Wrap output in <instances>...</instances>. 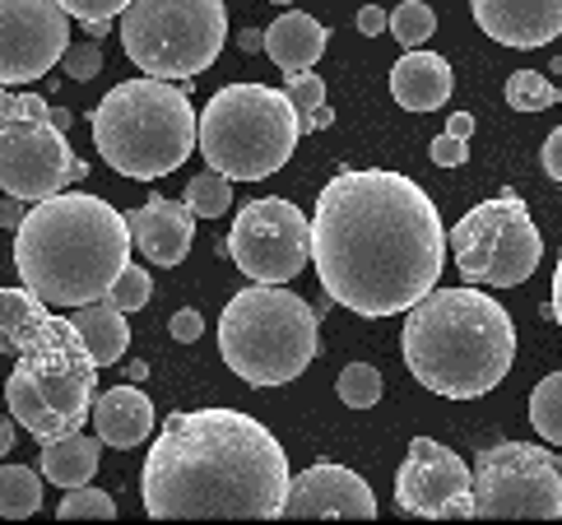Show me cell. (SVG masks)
I'll return each instance as SVG.
<instances>
[{
    "instance_id": "6da1fadb",
    "label": "cell",
    "mask_w": 562,
    "mask_h": 525,
    "mask_svg": "<svg viewBox=\"0 0 562 525\" xmlns=\"http://www.w3.org/2000/svg\"><path fill=\"white\" fill-rule=\"evenodd\" d=\"M447 247L432 196L405 172L349 168L316 196L312 266L335 308L358 316L409 312L437 289Z\"/></svg>"
},
{
    "instance_id": "7a4b0ae2",
    "label": "cell",
    "mask_w": 562,
    "mask_h": 525,
    "mask_svg": "<svg viewBox=\"0 0 562 525\" xmlns=\"http://www.w3.org/2000/svg\"><path fill=\"white\" fill-rule=\"evenodd\" d=\"M289 456L260 418L243 410H182L168 414L149 447L139 498L158 521L172 516H284Z\"/></svg>"
},
{
    "instance_id": "3957f363",
    "label": "cell",
    "mask_w": 562,
    "mask_h": 525,
    "mask_svg": "<svg viewBox=\"0 0 562 525\" xmlns=\"http://www.w3.org/2000/svg\"><path fill=\"white\" fill-rule=\"evenodd\" d=\"M131 219L103 196L56 191L14 228V266L52 308H85L108 298L116 275L131 266Z\"/></svg>"
},
{
    "instance_id": "277c9868",
    "label": "cell",
    "mask_w": 562,
    "mask_h": 525,
    "mask_svg": "<svg viewBox=\"0 0 562 525\" xmlns=\"http://www.w3.org/2000/svg\"><path fill=\"white\" fill-rule=\"evenodd\" d=\"M400 349L418 387L447 400H479L507 381L516 326L493 293L432 289L409 308Z\"/></svg>"
},
{
    "instance_id": "5b68a950",
    "label": "cell",
    "mask_w": 562,
    "mask_h": 525,
    "mask_svg": "<svg viewBox=\"0 0 562 525\" xmlns=\"http://www.w3.org/2000/svg\"><path fill=\"white\" fill-rule=\"evenodd\" d=\"M98 158L135 181L168 177L200 149V112L172 79H126L93 108Z\"/></svg>"
},
{
    "instance_id": "8992f818",
    "label": "cell",
    "mask_w": 562,
    "mask_h": 525,
    "mask_svg": "<svg viewBox=\"0 0 562 525\" xmlns=\"http://www.w3.org/2000/svg\"><path fill=\"white\" fill-rule=\"evenodd\" d=\"M14 358V372L5 377V405L24 433L37 442H56L93 418L98 358L75 331V321L52 312Z\"/></svg>"
},
{
    "instance_id": "52a82bcc",
    "label": "cell",
    "mask_w": 562,
    "mask_h": 525,
    "mask_svg": "<svg viewBox=\"0 0 562 525\" xmlns=\"http://www.w3.org/2000/svg\"><path fill=\"white\" fill-rule=\"evenodd\" d=\"M316 308L284 284H251L218 316V354L247 387H284L321 349Z\"/></svg>"
},
{
    "instance_id": "ba28073f",
    "label": "cell",
    "mask_w": 562,
    "mask_h": 525,
    "mask_svg": "<svg viewBox=\"0 0 562 525\" xmlns=\"http://www.w3.org/2000/svg\"><path fill=\"white\" fill-rule=\"evenodd\" d=\"M303 126L284 89L224 85L200 112V154L233 181H260L293 158Z\"/></svg>"
},
{
    "instance_id": "9c48e42d",
    "label": "cell",
    "mask_w": 562,
    "mask_h": 525,
    "mask_svg": "<svg viewBox=\"0 0 562 525\" xmlns=\"http://www.w3.org/2000/svg\"><path fill=\"white\" fill-rule=\"evenodd\" d=\"M116 37L135 70L154 79H195L228 43L224 0H131L116 14Z\"/></svg>"
},
{
    "instance_id": "30bf717a",
    "label": "cell",
    "mask_w": 562,
    "mask_h": 525,
    "mask_svg": "<svg viewBox=\"0 0 562 525\" xmlns=\"http://www.w3.org/2000/svg\"><path fill=\"white\" fill-rule=\"evenodd\" d=\"M70 112L52 108L43 93L0 89V187L37 205L70 181H85L89 164L70 149Z\"/></svg>"
},
{
    "instance_id": "8fae6325",
    "label": "cell",
    "mask_w": 562,
    "mask_h": 525,
    "mask_svg": "<svg viewBox=\"0 0 562 525\" xmlns=\"http://www.w3.org/2000/svg\"><path fill=\"white\" fill-rule=\"evenodd\" d=\"M447 242H451L456 270L470 284H488V289L526 284L539 270V256H544V237H539L526 200L516 191H502L484 200V205H474L447 233Z\"/></svg>"
},
{
    "instance_id": "7c38bea8",
    "label": "cell",
    "mask_w": 562,
    "mask_h": 525,
    "mask_svg": "<svg viewBox=\"0 0 562 525\" xmlns=\"http://www.w3.org/2000/svg\"><path fill=\"white\" fill-rule=\"evenodd\" d=\"M474 516H562V460L535 442H497L474 456Z\"/></svg>"
},
{
    "instance_id": "4fadbf2b",
    "label": "cell",
    "mask_w": 562,
    "mask_h": 525,
    "mask_svg": "<svg viewBox=\"0 0 562 525\" xmlns=\"http://www.w3.org/2000/svg\"><path fill=\"white\" fill-rule=\"evenodd\" d=\"M228 256L256 284H289L312 266V219L284 196L247 200L233 219Z\"/></svg>"
},
{
    "instance_id": "5bb4252c",
    "label": "cell",
    "mask_w": 562,
    "mask_h": 525,
    "mask_svg": "<svg viewBox=\"0 0 562 525\" xmlns=\"http://www.w3.org/2000/svg\"><path fill=\"white\" fill-rule=\"evenodd\" d=\"M70 14L61 0H0V89H24L61 66Z\"/></svg>"
},
{
    "instance_id": "9a60e30c",
    "label": "cell",
    "mask_w": 562,
    "mask_h": 525,
    "mask_svg": "<svg viewBox=\"0 0 562 525\" xmlns=\"http://www.w3.org/2000/svg\"><path fill=\"white\" fill-rule=\"evenodd\" d=\"M395 507L405 516H432V521L474 516V470L441 442L414 437L405 466L395 474Z\"/></svg>"
},
{
    "instance_id": "2e32d148",
    "label": "cell",
    "mask_w": 562,
    "mask_h": 525,
    "mask_svg": "<svg viewBox=\"0 0 562 525\" xmlns=\"http://www.w3.org/2000/svg\"><path fill=\"white\" fill-rule=\"evenodd\" d=\"M284 516H358V521H368V516H376V493L358 470L326 466V460H321V466L293 474Z\"/></svg>"
},
{
    "instance_id": "e0dca14e",
    "label": "cell",
    "mask_w": 562,
    "mask_h": 525,
    "mask_svg": "<svg viewBox=\"0 0 562 525\" xmlns=\"http://www.w3.org/2000/svg\"><path fill=\"white\" fill-rule=\"evenodd\" d=\"M474 24L493 43L535 52L562 33V0H470Z\"/></svg>"
},
{
    "instance_id": "ac0fdd59",
    "label": "cell",
    "mask_w": 562,
    "mask_h": 525,
    "mask_svg": "<svg viewBox=\"0 0 562 525\" xmlns=\"http://www.w3.org/2000/svg\"><path fill=\"white\" fill-rule=\"evenodd\" d=\"M131 219V237L154 266H182L191 242H195V210L187 200H168V196H149Z\"/></svg>"
},
{
    "instance_id": "d6986e66",
    "label": "cell",
    "mask_w": 562,
    "mask_h": 525,
    "mask_svg": "<svg viewBox=\"0 0 562 525\" xmlns=\"http://www.w3.org/2000/svg\"><path fill=\"white\" fill-rule=\"evenodd\" d=\"M451 89H456L451 60L437 56V52H424V47L405 52L395 60V70H391V93H395V103L405 112H437V108H447Z\"/></svg>"
},
{
    "instance_id": "ffe728a7",
    "label": "cell",
    "mask_w": 562,
    "mask_h": 525,
    "mask_svg": "<svg viewBox=\"0 0 562 525\" xmlns=\"http://www.w3.org/2000/svg\"><path fill=\"white\" fill-rule=\"evenodd\" d=\"M93 428L108 447L131 451L139 442H149V433H154V400L139 391V381L112 387L93 400Z\"/></svg>"
},
{
    "instance_id": "44dd1931",
    "label": "cell",
    "mask_w": 562,
    "mask_h": 525,
    "mask_svg": "<svg viewBox=\"0 0 562 525\" xmlns=\"http://www.w3.org/2000/svg\"><path fill=\"white\" fill-rule=\"evenodd\" d=\"M330 43V29L321 24V19L303 14V10H289V14H279L274 24L266 29V52L279 70H289V75H303L312 70L321 52H326Z\"/></svg>"
},
{
    "instance_id": "7402d4cb",
    "label": "cell",
    "mask_w": 562,
    "mask_h": 525,
    "mask_svg": "<svg viewBox=\"0 0 562 525\" xmlns=\"http://www.w3.org/2000/svg\"><path fill=\"white\" fill-rule=\"evenodd\" d=\"M103 447H108L103 437H85V433L43 442L37 470H43V479H52L56 489H79V483H89L98 474V456H103Z\"/></svg>"
},
{
    "instance_id": "603a6c76",
    "label": "cell",
    "mask_w": 562,
    "mask_h": 525,
    "mask_svg": "<svg viewBox=\"0 0 562 525\" xmlns=\"http://www.w3.org/2000/svg\"><path fill=\"white\" fill-rule=\"evenodd\" d=\"M70 321H75V331L85 335V345L98 358V368H112V362H122V354L131 345V331H126V312L122 308H112L108 298H98V302H85V308H70Z\"/></svg>"
},
{
    "instance_id": "cb8c5ba5",
    "label": "cell",
    "mask_w": 562,
    "mask_h": 525,
    "mask_svg": "<svg viewBox=\"0 0 562 525\" xmlns=\"http://www.w3.org/2000/svg\"><path fill=\"white\" fill-rule=\"evenodd\" d=\"M52 312H56L52 302L43 293H33L29 284L0 289V354H19V349H24L29 335L43 326Z\"/></svg>"
},
{
    "instance_id": "d4e9b609",
    "label": "cell",
    "mask_w": 562,
    "mask_h": 525,
    "mask_svg": "<svg viewBox=\"0 0 562 525\" xmlns=\"http://www.w3.org/2000/svg\"><path fill=\"white\" fill-rule=\"evenodd\" d=\"M284 93H289V103H293V112H297V126H303V135L326 131L330 121H335V112L326 108V79H321V75H312V70L289 75Z\"/></svg>"
},
{
    "instance_id": "484cf974",
    "label": "cell",
    "mask_w": 562,
    "mask_h": 525,
    "mask_svg": "<svg viewBox=\"0 0 562 525\" xmlns=\"http://www.w3.org/2000/svg\"><path fill=\"white\" fill-rule=\"evenodd\" d=\"M43 470H29V466H5L0 470V516L10 521H24L43 507Z\"/></svg>"
},
{
    "instance_id": "4316f807",
    "label": "cell",
    "mask_w": 562,
    "mask_h": 525,
    "mask_svg": "<svg viewBox=\"0 0 562 525\" xmlns=\"http://www.w3.org/2000/svg\"><path fill=\"white\" fill-rule=\"evenodd\" d=\"M530 423H535V433L544 442L562 447V372H549L530 391Z\"/></svg>"
},
{
    "instance_id": "83f0119b",
    "label": "cell",
    "mask_w": 562,
    "mask_h": 525,
    "mask_svg": "<svg viewBox=\"0 0 562 525\" xmlns=\"http://www.w3.org/2000/svg\"><path fill=\"white\" fill-rule=\"evenodd\" d=\"M182 200L195 210V219H218V214H228V210H233V177L205 168L200 177L187 181V196H182Z\"/></svg>"
},
{
    "instance_id": "f1b7e54d",
    "label": "cell",
    "mask_w": 562,
    "mask_h": 525,
    "mask_svg": "<svg viewBox=\"0 0 562 525\" xmlns=\"http://www.w3.org/2000/svg\"><path fill=\"white\" fill-rule=\"evenodd\" d=\"M432 29H437V14H432V5H424V0H405V5H395V14H391V33L405 52L424 47L432 37Z\"/></svg>"
},
{
    "instance_id": "f546056e",
    "label": "cell",
    "mask_w": 562,
    "mask_h": 525,
    "mask_svg": "<svg viewBox=\"0 0 562 525\" xmlns=\"http://www.w3.org/2000/svg\"><path fill=\"white\" fill-rule=\"evenodd\" d=\"M335 391H339V400H345L349 410H372L386 387H381V372L372 368V362H349V368L339 372Z\"/></svg>"
},
{
    "instance_id": "4dcf8cb0",
    "label": "cell",
    "mask_w": 562,
    "mask_h": 525,
    "mask_svg": "<svg viewBox=\"0 0 562 525\" xmlns=\"http://www.w3.org/2000/svg\"><path fill=\"white\" fill-rule=\"evenodd\" d=\"M553 103H558V89L539 70H516L507 79V108H516V112H544Z\"/></svg>"
},
{
    "instance_id": "1f68e13d",
    "label": "cell",
    "mask_w": 562,
    "mask_h": 525,
    "mask_svg": "<svg viewBox=\"0 0 562 525\" xmlns=\"http://www.w3.org/2000/svg\"><path fill=\"white\" fill-rule=\"evenodd\" d=\"M61 521H85V516H98V521H112L116 516V498L103 493V489H89V483H79V489H66L61 507H56Z\"/></svg>"
},
{
    "instance_id": "d6a6232c",
    "label": "cell",
    "mask_w": 562,
    "mask_h": 525,
    "mask_svg": "<svg viewBox=\"0 0 562 525\" xmlns=\"http://www.w3.org/2000/svg\"><path fill=\"white\" fill-rule=\"evenodd\" d=\"M149 298H154V279H149V270H139L135 260L122 275H116V284L108 289V302H112V308H122V312L149 308Z\"/></svg>"
},
{
    "instance_id": "836d02e7",
    "label": "cell",
    "mask_w": 562,
    "mask_h": 525,
    "mask_svg": "<svg viewBox=\"0 0 562 525\" xmlns=\"http://www.w3.org/2000/svg\"><path fill=\"white\" fill-rule=\"evenodd\" d=\"M61 70H66L70 79H93L98 70H103V43H98V37H85V43L66 47Z\"/></svg>"
},
{
    "instance_id": "e575fe53",
    "label": "cell",
    "mask_w": 562,
    "mask_h": 525,
    "mask_svg": "<svg viewBox=\"0 0 562 525\" xmlns=\"http://www.w3.org/2000/svg\"><path fill=\"white\" fill-rule=\"evenodd\" d=\"M428 154H432V164L437 168H460L470 158V139H460V135H451V131H441L432 145H428Z\"/></svg>"
},
{
    "instance_id": "d590c367",
    "label": "cell",
    "mask_w": 562,
    "mask_h": 525,
    "mask_svg": "<svg viewBox=\"0 0 562 525\" xmlns=\"http://www.w3.org/2000/svg\"><path fill=\"white\" fill-rule=\"evenodd\" d=\"M131 0H61V10L70 19H116Z\"/></svg>"
},
{
    "instance_id": "8d00e7d4",
    "label": "cell",
    "mask_w": 562,
    "mask_h": 525,
    "mask_svg": "<svg viewBox=\"0 0 562 525\" xmlns=\"http://www.w3.org/2000/svg\"><path fill=\"white\" fill-rule=\"evenodd\" d=\"M168 331H172V339H177V345H195V339H200V335H205V321H200V312L182 308V312H172V321H168Z\"/></svg>"
},
{
    "instance_id": "74e56055",
    "label": "cell",
    "mask_w": 562,
    "mask_h": 525,
    "mask_svg": "<svg viewBox=\"0 0 562 525\" xmlns=\"http://www.w3.org/2000/svg\"><path fill=\"white\" fill-rule=\"evenodd\" d=\"M358 33H363V37L391 33V14L381 10V5H363V10H358Z\"/></svg>"
},
{
    "instance_id": "f35d334b",
    "label": "cell",
    "mask_w": 562,
    "mask_h": 525,
    "mask_svg": "<svg viewBox=\"0 0 562 525\" xmlns=\"http://www.w3.org/2000/svg\"><path fill=\"white\" fill-rule=\"evenodd\" d=\"M539 164H544V172L562 187V126L544 139V149H539Z\"/></svg>"
},
{
    "instance_id": "ab89813d",
    "label": "cell",
    "mask_w": 562,
    "mask_h": 525,
    "mask_svg": "<svg viewBox=\"0 0 562 525\" xmlns=\"http://www.w3.org/2000/svg\"><path fill=\"white\" fill-rule=\"evenodd\" d=\"M24 205H29V200H19V196H10V200H5V205H0V228H19V224H24V214H29Z\"/></svg>"
},
{
    "instance_id": "60d3db41",
    "label": "cell",
    "mask_w": 562,
    "mask_h": 525,
    "mask_svg": "<svg viewBox=\"0 0 562 525\" xmlns=\"http://www.w3.org/2000/svg\"><path fill=\"white\" fill-rule=\"evenodd\" d=\"M549 312H553L558 331H562V256H558V266H553V302H549Z\"/></svg>"
},
{
    "instance_id": "b9f144b4",
    "label": "cell",
    "mask_w": 562,
    "mask_h": 525,
    "mask_svg": "<svg viewBox=\"0 0 562 525\" xmlns=\"http://www.w3.org/2000/svg\"><path fill=\"white\" fill-rule=\"evenodd\" d=\"M447 131H451V135H460V139H470V135H474V116H470V112H451Z\"/></svg>"
},
{
    "instance_id": "7bdbcfd3",
    "label": "cell",
    "mask_w": 562,
    "mask_h": 525,
    "mask_svg": "<svg viewBox=\"0 0 562 525\" xmlns=\"http://www.w3.org/2000/svg\"><path fill=\"white\" fill-rule=\"evenodd\" d=\"M79 33H89V37H98V43H103V37L112 33V19H79Z\"/></svg>"
},
{
    "instance_id": "ee69618b",
    "label": "cell",
    "mask_w": 562,
    "mask_h": 525,
    "mask_svg": "<svg viewBox=\"0 0 562 525\" xmlns=\"http://www.w3.org/2000/svg\"><path fill=\"white\" fill-rule=\"evenodd\" d=\"M237 47H243V52H260V47H266V29H247V33H237Z\"/></svg>"
},
{
    "instance_id": "f6af8a7d",
    "label": "cell",
    "mask_w": 562,
    "mask_h": 525,
    "mask_svg": "<svg viewBox=\"0 0 562 525\" xmlns=\"http://www.w3.org/2000/svg\"><path fill=\"white\" fill-rule=\"evenodd\" d=\"M10 447H14V428H10V418L0 414V456H5Z\"/></svg>"
},
{
    "instance_id": "bcb514c9",
    "label": "cell",
    "mask_w": 562,
    "mask_h": 525,
    "mask_svg": "<svg viewBox=\"0 0 562 525\" xmlns=\"http://www.w3.org/2000/svg\"><path fill=\"white\" fill-rule=\"evenodd\" d=\"M122 372H126V381H145V377H149V368H145V362H139V358H135V362H126Z\"/></svg>"
},
{
    "instance_id": "7dc6e473",
    "label": "cell",
    "mask_w": 562,
    "mask_h": 525,
    "mask_svg": "<svg viewBox=\"0 0 562 525\" xmlns=\"http://www.w3.org/2000/svg\"><path fill=\"white\" fill-rule=\"evenodd\" d=\"M270 5H293V0H270Z\"/></svg>"
}]
</instances>
